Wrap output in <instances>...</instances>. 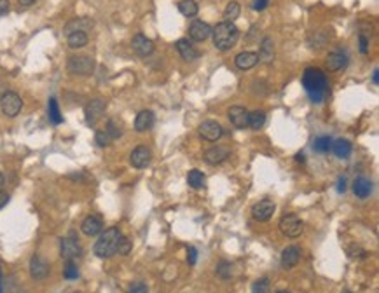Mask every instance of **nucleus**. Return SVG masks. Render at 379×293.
<instances>
[{
    "label": "nucleus",
    "instance_id": "obj_43",
    "mask_svg": "<svg viewBox=\"0 0 379 293\" xmlns=\"http://www.w3.org/2000/svg\"><path fill=\"white\" fill-rule=\"evenodd\" d=\"M268 6H269V0H254L252 9L254 11H264Z\"/></svg>",
    "mask_w": 379,
    "mask_h": 293
},
{
    "label": "nucleus",
    "instance_id": "obj_44",
    "mask_svg": "<svg viewBox=\"0 0 379 293\" xmlns=\"http://www.w3.org/2000/svg\"><path fill=\"white\" fill-rule=\"evenodd\" d=\"M130 291H133V293H144V291H147V286H145L144 283H135V284H131Z\"/></svg>",
    "mask_w": 379,
    "mask_h": 293
},
{
    "label": "nucleus",
    "instance_id": "obj_11",
    "mask_svg": "<svg viewBox=\"0 0 379 293\" xmlns=\"http://www.w3.org/2000/svg\"><path fill=\"white\" fill-rule=\"evenodd\" d=\"M229 156H231V149L227 145L212 146V149H208L206 152H204V161H206L208 164L215 166V164L224 163Z\"/></svg>",
    "mask_w": 379,
    "mask_h": 293
},
{
    "label": "nucleus",
    "instance_id": "obj_36",
    "mask_svg": "<svg viewBox=\"0 0 379 293\" xmlns=\"http://www.w3.org/2000/svg\"><path fill=\"white\" fill-rule=\"evenodd\" d=\"M63 276L67 277V279H77V277H79V269H77V265L73 264V260H67Z\"/></svg>",
    "mask_w": 379,
    "mask_h": 293
},
{
    "label": "nucleus",
    "instance_id": "obj_38",
    "mask_svg": "<svg viewBox=\"0 0 379 293\" xmlns=\"http://www.w3.org/2000/svg\"><path fill=\"white\" fill-rule=\"evenodd\" d=\"M217 276L222 277V279H231V276H233V272H231V264L220 262L219 267H217Z\"/></svg>",
    "mask_w": 379,
    "mask_h": 293
},
{
    "label": "nucleus",
    "instance_id": "obj_5",
    "mask_svg": "<svg viewBox=\"0 0 379 293\" xmlns=\"http://www.w3.org/2000/svg\"><path fill=\"white\" fill-rule=\"evenodd\" d=\"M68 70L77 75H90L95 70V61L86 55H73L68 58Z\"/></svg>",
    "mask_w": 379,
    "mask_h": 293
},
{
    "label": "nucleus",
    "instance_id": "obj_10",
    "mask_svg": "<svg viewBox=\"0 0 379 293\" xmlns=\"http://www.w3.org/2000/svg\"><path fill=\"white\" fill-rule=\"evenodd\" d=\"M274 210H276L274 203H271L269 199H264V201H259L252 208V217L257 220V222H268V220L273 217Z\"/></svg>",
    "mask_w": 379,
    "mask_h": 293
},
{
    "label": "nucleus",
    "instance_id": "obj_13",
    "mask_svg": "<svg viewBox=\"0 0 379 293\" xmlns=\"http://www.w3.org/2000/svg\"><path fill=\"white\" fill-rule=\"evenodd\" d=\"M229 121L231 124L234 126V128L238 129H245L246 126H248V110L245 109V107L241 105H234L229 109Z\"/></svg>",
    "mask_w": 379,
    "mask_h": 293
},
{
    "label": "nucleus",
    "instance_id": "obj_33",
    "mask_svg": "<svg viewBox=\"0 0 379 293\" xmlns=\"http://www.w3.org/2000/svg\"><path fill=\"white\" fill-rule=\"evenodd\" d=\"M239 13H241V7H239L238 2H229L226 7V11H224V19L226 21H234L236 18L239 16Z\"/></svg>",
    "mask_w": 379,
    "mask_h": 293
},
{
    "label": "nucleus",
    "instance_id": "obj_39",
    "mask_svg": "<svg viewBox=\"0 0 379 293\" xmlns=\"http://www.w3.org/2000/svg\"><path fill=\"white\" fill-rule=\"evenodd\" d=\"M252 291H255V293H266V291H269V279L268 277H262V279H259V281H255L254 283V286H252Z\"/></svg>",
    "mask_w": 379,
    "mask_h": 293
},
{
    "label": "nucleus",
    "instance_id": "obj_26",
    "mask_svg": "<svg viewBox=\"0 0 379 293\" xmlns=\"http://www.w3.org/2000/svg\"><path fill=\"white\" fill-rule=\"evenodd\" d=\"M93 26V21L91 19H72V21H68V25L65 26V33H72V32H86V30H90Z\"/></svg>",
    "mask_w": 379,
    "mask_h": 293
},
{
    "label": "nucleus",
    "instance_id": "obj_23",
    "mask_svg": "<svg viewBox=\"0 0 379 293\" xmlns=\"http://www.w3.org/2000/svg\"><path fill=\"white\" fill-rule=\"evenodd\" d=\"M177 49H179L180 56L184 58L185 61H194L196 58L199 56L198 51L194 49V45H192L187 38H180V40L177 42Z\"/></svg>",
    "mask_w": 379,
    "mask_h": 293
},
{
    "label": "nucleus",
    "instance_id": "obj_22",
    "mask_svg": "<svg viewBox=\"0 0 379 293\" xmlns=\"http://www.w3.org/2000/svg\"><path fill=\"white\" fill-rule=\"evenodd\" d=\"M152 124H154V114L150 110H142L137 115V119H135V129L138 133H144V131L150 129Z\"/></svg>",
    "mask_w": 379,
    "mask_h": 293
},
{
    "label": "nucleus",
    "instance_id": "obj_49",
    "mask_svg": "<svg viewBox=\"0 0 379 293\" xmlns=\"http://www.w3.org/2000/svg\"><path fill=\"white\" fill-rule=\"evenodd\" d=\"M21 6H25V7H28V6H32V4H35L37 0H18Z\"/></svg>",
    "mask_w": 379,
    "mask_h": 293
},
{
    "label": "nucleus",
    "instance_id": "obj_8",
    "mask_svg": "<svg viewBox=\"0 0 379 293\" xmlns=\"http://www.w3.org/2000/svg\"><path fill=\"white\" fill-rule=\"evenodd\" d=\"M210 35H212V26L208 25V23L196 19V21H192L191 26H189V37L194 42H204L210 38Z\"/></svg>",
    "mask_w": 379,
    "mask_h": 293
},
{
    "label": "nucleus",
    "instance_id": "obj_40",
    "mask_svg": "<svg viewBox=\"0 0 379 293\" xmlns=\"http://www.w3.org/2000/svg\"><path fill=\"white\" fill-rule=\"evenodd\" d=\"M95 140H96V143H98L100 146H107L108 141H110V136L107 134V131H98V133H96V136H95Z\"/></svg>",
    "mask_w": 379,
    "mask_h": 293
},
{
    "label": "nucleus",
    "instance_id": "obj_20",
    "mask_svg": "<svg viewBox=\"0 0 379 293\" xmlns=\"http://www.w3.org/2000/svg\"><path fill=\"white\" fill-rule=\"evenodd\" d=\"M346 63H348V58L341 51V49H338V51H332L330 55L327 56V67H328V70H330V72L341 70V68L346 67Z\"/></svg>",
    "mask_w": 379,
    "mask_h": 293
},
{
    "label": "nucleus",
    "instance_id": "obj_30",
    "mask_svg": "<svg viewBox=\"0 0 379 293\" xmlns=\"http://www.w3.org/2000/svg\"><path fill=\"white\" fill-rule=\"evenodd\" d=\"M48 114H49V119H51L53 124H61V122H63V117H61V112H60V107H58L56 98H49Z\"/></svg>",
    "mask_w": 379,
    "mask_h": 293
},
{
    "label": "nucleus",
    "instance_id": "obj_12",
    "mask_svg": "<svg viewBox=\"0 0 379 293\" xmlns=\"http://www.w3.org/2000/svg\"><path fill=\"white\" fill-rule=\"evenodd\" d=\"M222 133H224L222 126L215 121H206L199 126V136L206 141H217L222 136Z\"/></svg>",
    "mask_w": 379,
    "mask_h": 293
},
{
    "label": "nucleus",
    "instance_id": "obj_50",
    "mask_svg": "<svg viewBox=\"0 0 379 293\" xmlns=\"http://www.w3.org/2000/svg\"><path fill=\"white\" fill-rule=\"evenodd\" d=\"M372 80H374V84H379V72H377V68H374V75H372Z\"/></svg>",
    "mask_w": 379,
    "mask_h": 293
},
{
    "label": "nucleus",
    "instance_id": "obj_7",
    "mask_svg": "<svg viewBox=\"0 0 379 293\" xmlns=\"http://www.w3.org/2000/svg\"><path fill=\"white\" fill-rule=\"evenodd\" d=\"M80 253H82V250H80L79 239L73 236V234L61 239V257L65 260H73V258L80 257Z\"/></svg>",
    "mask_w": 379,
    "mask_h": 293
},
{
    "label": "nucleus",
    "instance_id": "obj_9",
    "mask_svg": "<svg viewBox=\"0 0 379 293\" xmlns=\"http://www.w3.org/2000/svg\"><path fill=\"white\" fill-rule=\"evenodd\" d=\"M105 112V102L103 100H91L84 109V115H86V124L93 126Z\"/></svg>",
    "mask_w": 379,
    "mask_h": 293
},
{
    "label": "nucleus",
    "instance_id": "obj_35",
    "mask_svg": "<svg viewBox=\"0 0 379 293\" xmlns=\"http://www.w3.org/2000/svg\"><path fill=\"white\" fill-rule=\"evenodd\" d=\"M346 253H348V257H350L351 260H363V258L367 257L365 250H362L358 245H351V246H348Z\"/></svg>",
    "mask_w": 379,
    "mask_h": 293
},
{
    "label": "nucleus",
    "instance_id": "obj_18",
    "mask_svg": "<svg viewBox=\"0 0 379 293\" xmlns=\"http://www.w3.org/2000/svg\"><path fill=\"white\" fill-rule=\"evenodd\" d=\"M353 192L357 198L360 199H367L370 194H372V182H370L367 176H358L353 182Z\"/></svg>",
    "mask_w": 379,
    "mask_h": 293
},
{
    "label": "nucleus",
    "instance_id": "obj_32",
    "mask_svg": "<svg viewBox=\"0 0 379 293\" xmlns=\"http://www.w3.org/2000/svg\"><path fill=\"white\" fill-rule=\"evenodd\" d=\"M330 145H332V140L328 136H318L313 141V150L318 154H325V152H328Z\"/></svg>",
    "mask_w": 379,
    "mask_h": 293
},
{
    "label": "nucleus",
    "instance_id": "obj_17",
    "mask_svg": "<svg viewBox=\"0 0 379 293\" xmlns=\"http://www.w3.org/2000/svg\"><path fill=\"white\" fill-rule=\"evenodd\" d=\"M301 260V250L297 246H288L287 250H283L281 253V267L283 269H292L299 264Z\"/></svg>",
    "mask_w": 379,
    "mask_h": 293
},
{
    "label": "nucleus",
    "instance_id": "obj_45",
    "mask_svg": "<svg viewBox=\"0 0 379 293\" xmlns=\"http://www.w3.org/2000/svg\"><path fill=\"white\" fill-rule=\"evenodd\" d=\"M9 7H11L9 0H0V16H4L6 13H9Z\"/></svg>",
    "mask_w": 379,
    "mask_h": 293
},
{
    "label": "nucleus",
    "instance_id": "obj_28",
    "mask_svg": "<svg viewBox=\"0 0 379 293\" xmlns=\"http://www.w3.org/2000/svg\"><path fill=\"white\" fill-rule=\"evenodd\" d=\"M88 33L86 32H72L68 33V45L73 49H79V47H84V45L88 44Z\"/></svg>",
    "mask_w": 379,
    "mask_h": 293
},
{
    "label": "nucleus",
    "instance_id": "obj_6",
    "mask_svg": "<svg viewBox=\"0 0 379 293\" xmlns=\"http://www.w3.org/2000/svg\"><path fill=\"white\" fill-rule=\"evenodd\" d=\"M0 109L7 117H16L23 109V102L14 91H6L0 98Z\"/></svg>",
    "mask_w": 379,
    "mask_h": 293
},
{
    "label": "nucleus",
    "instance_id": "obj_37",
    "mask_svg": "<svg viewBox=\"0 0 379 293\" xmlns=\"http://www.w3.org/2000/svg\"><path fill=\"white\" fill-rule=\"evenodd\" d=\"M131 239L126 237V236H121L119 237V242H117V253H121V255H128V253L131 252Z\"/></svg>",
    "mask_w": 379,
    "mask_h": 293
},
{
    "label": "nucleus",
    "instance_id": "obj_51",
    "mask_svg": "<svg viewBox=\"0 0 379 293\" xmlns=\"http://www.w3.org/2000/svg\"><path fill=\"white\" fill-rule=\"evenodd\" d=\"M4 182H6V178H4V175L0 173V192H2V188H4Z\"/></svg>",
    "mask_w": 379,
    "mask_h": 293
},
{
    "label": "nucleus",
    "instance_id": "obj_31",
    "mask_svg": "<svg viewBox=\"0 0 379 293\" xmlns=\"http://www.w3.org/2000/svg\"><path fill=\"white\" fill-rule=\"evenodd\" d=\"M266 122V114L261 110H254L248 114V126L252 129H261Z\"/></svg>",
    "mask_w": 379,
    "mask_h": 293
},
{
    "label": "nucleus",
    "instance_id": "obj_42",
    "mask_svg": "<svg viewBox=\"0 0 379 293\" xmlns=\"http://www.w3.org/2000/svg\"><path fill=\"white\" fill-rule=\"evenodd\" d=\"M196 260H198V252H196V248H189L187 250V264L189 265H194Z\"/></svg>",
    "mask_w": 379,
    "mask_h": 293
},
{
    "label": "nucleus",
    "instance_id": "obj_29",
    "mask_svg": "<svg viewBox=\"0 0 379 293\" xmlns=\"http://www.w3.org/2000/svg\"><path fill=\"white\" fill-rule=\"evenodd\" d=\"M187 183L196 190H201V188H204V175L198 169H192L187 175Z\"/></svg>",
    "mask_w": 379,
    "mask_h": 293
},
{
    "label": "nucleus",
    "instance_id": "obj_52",
    "mask_svg": "<svg viewBox=\"0 0 379 293\" xmlns=\"http://www.w3.org/2000/svg\"><path fill=\"white\" fill-rule=\"evenodd\" d=\"M0 291H2V272H0Z\"/></svg>",
    "mask_w": 379,
    "mask_h": 293
},
{
    "label": "nucleus",
    "instance_id": "obj_16",
    "mask_svg": "<svg viewBox=\"0 0 379 293\" xmlns=\"http://www.w3.org/2000/svg\"><path fill=\"white\" fill-rule=\"evenodd\" d=\"M30 274H32L33 279L40 281L44 277H48L49 274V265L46 260H42L40 257H33L32 262H30Z\"/></svg>",
    "mask_w": 379,
    "mask_h": 293
},
{
    "label": "nucleus",
    "instance_id": "obj_24",
    "mask_svg": "<svg viewBox=\"0 0 379 293\" xmlns=\"http://www.w3.org/2000/svg\"><path fill=\"white\" fill-rule=\"evenodd\" d=\"M332 152H334L335 157H339V159H346V157L351 156V150H353V146L348 140H344V138H339V140H335L334 143L330 145Z\"/></svg>",
    "mask_w": 379,
    "mask_h": 293
},
{
    "label": "nucleus",
    "instance_id": "obj_46",
    "mask_svg": "<svg viewBox=\"0 0 379 293\" xmlns=\"http://www.w3.org/2000/svg\"><path fill=\"white\" fill-rule=\"evenodd\" d=\"M338 192H339V194H344V192H346V178H339Z\"/></svg>",
    "mask_w": 379,
    "mask_h": 293
},
{
    "label": "nucleus",
    "instance_id": "obj_15",
    "mask_svg": "<svg viewBox=\"0 0 379 293\" xmlns=\"http://www.w3.org/2000/svg\"><path fill=\"white\" fill-rule=\"evenodd\" d=\"M131 45H133V51L137 53L138 56H149V55H152V51H154V42L150 40V38H147L145 35H142V33L133 37Z\"/></svg>",
    "mask_w": 379,
    "mask_h": 293
},
{
    "label": "nucleus",
    "instance_id": "obj_48",
    "mask_svg": "<svg viewBox=\"0 0 379 293\" xmlns=\"http://www.w3.org/2000/svg\"><path fill=\"white\" fill-rule=\"evenodd\" d=\"M296 163H299V164H304V163H306V159H304V154H303V152H299V154L296 156Z\"/></svg>",
    "mask_w": 379,
    "mask_h": 293
},
{
    "label": "nucleus",
    "instance_id": "obj_21",
    "mask_svg": "<svg viewBox=\"0 0 379 293\" xmlns=\"http://www.w3.org/2000/svg\"><path fill=\"white\" fill-rule=\"evenodd\" d=\"M234 63L239 70H250L259 63V55H255V53H239L236 56Z\"/></svg>",
    "mask_w": 379,
    "mask_h": 293
},
{
    "label": "nucleus",
    "instance_id": "obj_3",
    "mask_svg": "<svg viewBox=\"0 0 379 293\" xmlns=\"http://www.w3.org/2000/svg\"><path fill=\"white\" fill-rule=\"evenodd\" d=\"M119 237H121V230L117 227H110V229L103 230L100 234L98 241L95 242V248H93L95 255L98 258H108L114 255V253H117Z\"/></svg>",
    "mask_w": 379,
    "mask_h": 293
},
{
    "label": "nucleus",
    "instance_id": "obj_25",
    "mask_svg": "<svg viewBox=\"0 0 379 293\" xmlns=\"http://www.w3.org/2000/svg\"><path fill=\"white\" fill-rule=\"evenodd\" d=\"M274 58V44L269 37H266L261 44V53H259V60L264 63H271Z\"/></svg>",
    "mask_w": 379,
    "mask_h": 293
},
{
    "label": "nucleus",
    "instance_id": "obj_2",
    "mask_svg": "<svg viewBox=\"0 0 379 293\" xmlns=\"http://www.w3.org/2000/svg\"><path fill=\"white\" fill-rule=\"evenodd\" d=\"M212 37H214V44H215L217 49H220V51H227V49H231L236 45L239 32L233 21H222L212 30Z\"/></svg>",
    "mask_w": 379,
    "mask_h": 293
},
{
    "label": "nucleus",
    "instance_id": "obj_14",
    "mask_svg": "<svg viewBox=\"0 0 379 293\" xmlns=\"http://www.w3.org/2000/svg\"><path fill=\"white\" fill-rule=\"evenodd\" d=\"M130 163H131V166H133V168H137V169L147 168V166H149V163H150V150L147 149L145 145H138L137 149L131 152Z\"/></svg>",
    "mask_w": 379,
    "mask_h": 293
},
{
    "label": "nucleus",
    "instance_id": "obj_34",
    "mask_svg": "<svg viewBox=\"0 0 379 293\" xmlns=\"http://www.w3.org/2000/svg\"><path fill=\"white\" fill-rule=\"evenodd\" d=\"M107 134L110 138H121L122 134V124L117 121V119H110L107 124Z\"/></svg>",
    "mask_w": 379,
    "mask_h": 293
},
{
    "label": "nucleus",
    "instance_id": "obj_27",
    "mask_svg": "<svg viewBox=\"0 0 379 293\" xmlns=\"http://www.w3.org/2000/svg\"><path fill=\"white\" fill-rule=\"evenodd\" d=\"M177 7H179V11L184 14L185 18H194L199 11L198 4H196L194 0H180Z\"/></svg>",
    "mask_w": 379,
    "mask_h": 293
},
{
    "label": "nucleus",
    "instance_id": "obj_47",
    "mask_svg": "<svg viewBox=\"0 0 379 293\" xmlns=\"http://www.w3.org/2000/svg\"><path fill=\"white\" fill-rule=\"evenodd\" d=\"M7 201H9V196H7V194H2V192H0V210H2V208L6 206Z\"/></svg>",
    "mask_w": 379,
    "mask_h": 293
},
{
    "label": "nucleus",
    "instance_id": "obj_1",
    "mask_svg": "<svg viewBox=\"0 0 379 293\" xmlns=\"http://www.w3.org/2000/svg\"><path fill=\"white\" fill-rule=\"evenodd\" d=\"M303 86L311 102L322 103L327 94V77L320 68H306L303 75Z\"/></svg>",
    "mask_w": 379,
    "mask_h": 293
},
{
    "label": "nucleus",
    "instance_id": "obj_4",
    "mask_svg": "<svg viewBox=\"0 0 379 293\" xmlns=\"http://www.w3.org/2000/svg\"><path fill=\"white\" fill-rule=\"evenodd\" d=\"M278 227H280V230L285 234V236L292 237V239L299 237L301 234L304 232V223L301 222V218L297 217V215H293V213L285 215V217L280 220Z\"/></svg>",
    "mask_w": 379,
    "mask_h": 293
},
{
    "label": "nucleus",
    "instance_id": "obj_41",
    "mask_svg": "<svg viewBox=\"0 0 379 293\" xmlns=\"http://www.w3.org/2000/svg\"><path fill=\"white\" fill-rule=\"evenodd\" d=\"M358 40H360V53L362 55H367V53H369V38H367L365 33H362V35L358 37Z\"/></svg>",
    "mask_w": 379,
    "mask_h": 293
},
{
    "label": "nucleus",
    "instance_id": "obj_19",
    "mask_svg": "<svg viewBox=\"0 0 379 293\" xmlns=\"http://www.w3.org/2000/svg\"><path fill=\"white\" fill-rule=\"evenodd\" d=\"M102 229H103V222H102V218L96 217V215L88 217L82 222V227H80V230H82L86 236H98V234L102 232Z\"/></svg>",
    "mask_w": 379,
    "mask_h": 293
}]
</instances>
